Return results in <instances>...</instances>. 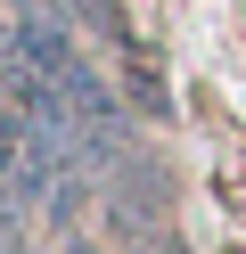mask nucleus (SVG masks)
<instances>
[{"label": "nucleus", "mask_w": 246, "mask_h": 254, "mask_svg": "<svg viewBox=\"0 0 246 254\" xmlns=\"http://www.w3.org/2000/svg\"><path fill=\"white\" fill-rule=\"evenodd\" d=\"M49 139L33 131V115L25 107H0V205H33L41 197V181H49Z\"/></svg>", "instance_id": "f257e3e1"}]
</instances>
